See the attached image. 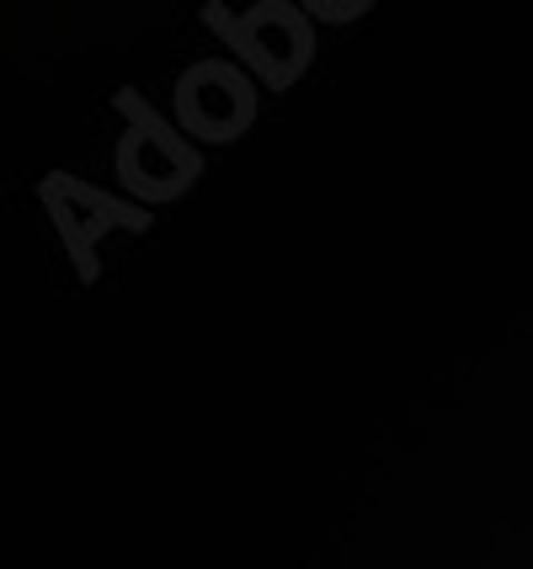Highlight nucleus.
<instances>
[{"label":"nucleus","mask_w":533,"mask_h":569,"mask_svg":"<svg viewBox=\"0 0 533 569\" xmlns=\"http://www.w3.org/2000/svg\"><path fill=\"white\" fill-rule=\"evenodd\" d=\"M38 198H43V208H49L53 229L65 234V246H70V256H76V267H80L86 282L97 277L91 256H97V246H102V234H112V229H150L155 223L139 202L107 198V192L86 187V181H76V176H49V181L38 187Z\"/></svg>","instance_id":"nucleus-4"},{"label":"nucleus","mask_w":533,"mask_h":569,"mask_svg":"<svg viewBox=\"0 0 533 569\" xmlns=\"http://www.w3.org/2000/svg\"><path fill=\"white\" fill-rule=\"evenodd\" d=\"M256 80L235 59H198L177 80V128L198 144H235L256 123Z\"/></svg>","instance_id":"nucleus-3"},{"label":"nucleus","mask_w":533,"mask_h":569,"mask_svg":"<svg viewBox=\"0 0 533 569\" xmlns=\"http://www.w3.org/2000/svg\"><path fill=\"white\" fill-rule=\"evenodd\" d=\"M204 22L225 38L235 59L267 86V91H288L299 86V74L315 64V27L309 11L294 0H256L246 11L229 6H208Z\"/></svg>","instance_id":"nucleus-1"},{"label":"nucleus","mask_w":533,"mask_h":569,"mask_svg":"<svg viewBox=\"0 0 533 569\" xmlns=\"http://www.w3.org/2000/svg\"><path fill=\"white\" fill-rule=\"evenodd\" d=\"M118 112H124L118 181L128 192L139 202H150V208H166L181 192H193L198 176H204V160H198V149L187 144V133L171 128L150 101L134 97V91H118Z\"/></svg>","instance_id":"nucleus-2"}]
</instances>
